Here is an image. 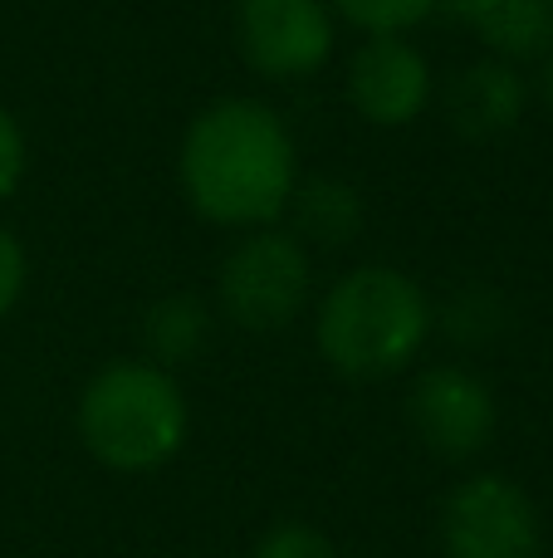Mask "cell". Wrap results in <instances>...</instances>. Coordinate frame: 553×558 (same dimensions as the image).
<instances>
[{"mask_svg":"<svg viewBox=\"0 0 553 558\" xmlns=\"http://www.w3.org/2000/svg\"><path fill=\"white\" fill-rule=\"evenodd\" d=\"M176 177L196 216L231 231H260L290 211L299 147L260 98H221L186 123Z\"/></svg>","mask_w":553,"mask_h":558,"instance_id":"6da1fadb","label":"cell"},{"mask_svg":"<svg viewBox=\"0 0 553 558\" xmlns=\"http://www.w3.org/2000/svg\"><path fill=\"white\" fill-rule=\"evenodd\" d=\"M431 338V299L407 270L358 265L333 279L319 299L314 343L333 373L353 383L392 377L421 353Z\"/></svg>","mask_w":553,"mask_h":558,"instance_id":"7a4b0ae2","label":"cell"},{"mask_svg":"<svg viewBox=\"0 0 553 558\" xmlns=\"http://www.w3.org/2000/svg\"><path fill=\"white\" fill-rule=\"evenodd\" d=\"M74 426L98 465L118 475H147L182 451L192 412L172 367H157L147 357H118L98 367L78 392Z\"/></svg>","mask_w":553,"mask_h":558,"instance_id":"3957f363","label":"cell"},{"mask_svg":"<svg viewBox=\"0 0 553 558\" xmlns=\"http://www.w3.org/2000/svg\"><path fill=\"white\" fill-rule=\"evenodd\" d=\"M309 245L294 231L260 226L231 245L221 265V308L250 333H270L304 314L309 304Z\"/></svg>","mask_w":553,"mask_h":558,"instance_id":"277c9868","label":"cell"},{"mask_svg":"<svg viewBox=\"0 0 553 558\" xmlns=\"http://www.w3.org/2000/svg\"><path fill=\"white\" fill-rule=\"evenodd\" d=\"M446 558H539L544 524L539 510L505 475H466L446 490L437 514Z\"/></svg>","mask_w":553,"mask_h":558,"instance_id":"5b68a950","label":"cell"},{"mask_svg":"<svg viewBox=\"0 0 553 558\" xmlns=\"http://www.w3.org/2000/svg\"><path fill=\"white\" fill-rule=\"evenodd\" d=\"M235 45L265 78H304L333 54L329 0H235Z\"/></svg>","mask_w":553,"mask_h":558,"instance_id":"8992f818","label":"cell"},{"mask_svg":"<svg viewBox=\"0 0 553 558\" xmlns=\"http://www.w3.org/2000/svg\"><path fill=\"white\" fill-rule=\"evenodd\" d=\"M407 416L417 441L441 461H470L476 451H486L500 422L495 392L486 387V377L456 363H437L411 383Z\"/></svg>","mask_w":553,"mask_h":558,"instance_id":"52a82bcc","label":"cell"},{"mask_svg":"<svg viewBox=\"0 0 553 558\" xmlns=\"http://www.w3.org/2000/svg\"><path fill=\"white\" fill-rule=\"evenodd\" d=\"M353 113L372 128H407L431 108V64L407 35H368L348 59Z\"/></svg>","mask_w":553,"mask_h":558,"instance_id":"ba28073f","label":"cell"},{"mask_svg":"<svg viewBox=\"0 0 553 558\" xmlns=\"http://www.w3.org/2000/svg\"><path fill=\"white\" fill-rule=\"evenodd\" d=\"M525 104H529V84L519 74V64L509 59H480V64L460 69L446 88V118L460 137H500L525 118Z\"/></svg>","mask_w":553,"mask_h":558,"instance_id":"9c48e42d","label":"cell"},{"mask_svg":"<svg viewBox=\"0 0 553 558\" xmlns=\"http://www.w3.org/2000/svg\"><path fill=\"white\" fill-rule=\"evenodd\" d=\"M456 20H466L495 59L529 64L553 49V0H441Z\"/></svg>","mask_w":553,"mask_h":558,"instance_id":"30bf717a","label":"cell"},{"mask_svg":"<svg viewBox=\"0 0 553 558\" xmlns=\"http://www.w3.org/2000/svg\"><path fill=\"white\" fill-rule=\"evenodd\" d=\"M290 211H294V235L304 245L314 241L339 251V245H348L362 231V196L348 182H339V177L299 182L290 196Z\"/></svg>","mask_w":553,"mask_h":558,"instance_id":"8fae6325","label":"cell"},{"mask_svg":"<svg viewBox=\"0 0 553 558\" xmlns=\"http://www.w3.org/2000/svg\"><path fill=\"white\" fill-rule=\"evenodd\" d=\"M206 333H211V314H206L201 299H192V294L157 299V304L147 308V318H143L147 363H157V367L186 363V357L206 343Z\"/></svg>","mask_w":553,"mask_h":558,"instance_id":"7c38bea8","label":"cell"},{"mask_svg":"<svg viewBox=\"0 0 553 558\" xmlns=\"http://www.w3.org/2000/svg\"><path fill=\"white\" fill-rule=\"evenodd\" d=\"M329 10L362 35H407L437 15L441 0H329Z\"/></svg>","mask_w":553,"mask_h":558,"instance_id":"4fadbf2b","label":"cell"},{"mask_svg":"<svg viewBox=\"0 0 553 558\" xmlns=\"http://www.w3.org/2000/svg\"><path fill=\"white\" fill-rule=\"evenodd\" d=\"M250 558H339V549H333V539L323 530H314V524L280 520L260 534Z\"/></svg>","mask_w":553,"mask_h":558,"instance_id":"5bb4252c","label":"cell"},{"mask_svg":"<svg viewBox=\"0 0 553 558\" xmlns=\"http://www.w3.org/2000/svg\"><path fill=\"white\" fill-rule=\"evenodd\" d=\"M25 157H29L25 153V133H20L15 113L0 104V202L20 186V177H25Z\"/></svg>","mask_w":553,"mask_h":558,"instance_id":"9a60e30c","label":"cell"},{"mask_svg":"<svg viewBox=\"0 0 553 558\" xmlns=\"http://www.w3.org/2000/svg\"><path fill=\"white\" fill-rule=\"evenodd\" d=\"M25 275H29V265H25V251H20L15 231L0 226V318L20 304V294H25Z\"/></svg>","mask_w":553,"mask_h":558,"instance_id":"2e32d148","label":"cell"},{"mask_svg":"<svg viewBox=\"0 0 553 558\" xmlns=\"http://www.w3.org/2000/svg\"><path fill=\"white\" fill-rule=\"evenodd\" d=\"M539 98H544V108L553 113V49L544 54V69H539Z\"/></svg>","mask_w":553,"mask_h":558,"instance_id":"e0dca14e","label":"cell"}]
</instances>
